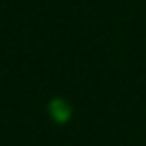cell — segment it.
I'll use <instances>...</instances> for the list:
<instances>
[{
  "label": "cell",
  "instance_id": "1",
  "mask_svg": "<svg viewBox=\"0 0 146 146\" xmlns=\"http://www.w3.org/2000/svg\"><path fill=\"white\" fill-rule=\"evenodd\" d=\"M50 110H52V116H54L58 123H64V120L71 116V108H69L67 103H64L62 99H56V101H52V105H50Z\"/></svg>",
  "mask_w": 146,
  "mask_h": 146
}]
</instances>
